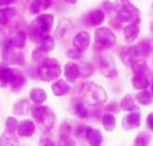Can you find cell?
Segmentation results:
<instances>
[{"label": "cell", "instance_id": "2", "mask_svg": "<svg viewBox=\"0 0 153 146\" xmlns=\"http://www.w3.org/2000/svg\"><path fill=\"white\" fill-rule=\"evenodd\" d=\"M82 96L84 102L91 106H97L106 102L108 99V95L105 90L93 83H87L83 84L82 90Z\"/></svg>", "mask_w": 153, "mask_h": 146}, {"label": "cell", "instance_id": "44", "mask_svg": "<svg viewBox=\"0 0 153 146\" xmlns=\"http://www.w3.org/2000/svg\"><path fill=\"white\" fill-rule=\"evenodd\" d=\"M65 1L68 4H75L77 2V0H65Z\"/></svg>", "mask_w": 153, "mask_h": 146}, {"label": "cell", "instance_id": "15", "mask_svg": "<svg viewBox=\"0 0 153 146\" xmlns=\"http://www.w3.org/2000/svg\"><path fill=\"white\" fill-rule=\"evenodd\" d=\"M105 20L104 13L100 9H95L91 11L87 15V22L91 26H99Z\"/></svg>", "mask_w": 153, "mask_h": 146}, {"label": "cell", "instance_id": "20", "mask_svg": "<svg viewBox=\"0 0 153 146\" xmlns=\"http://www.w3.org/2000/svg\"><path fill=\"white\" fill-rule=\"evenodd\" d=\"M52 91L56 96H64L70 92L69 84L64 80H59L52 85Z\"/></svg>", "mask_w": 153, "mask_h": 146}, {"label": "cell", "instance_id": "9", "mask_svg": "<svg viewBox=\"0 0 153 146\" xmlns=\"http://www.w3.org/2000/svg\"><path fill=\"white\" fill-rule=\"evenodd\" d=\"M141 124V115L137 112L127 114L122 120V127L125 130L129 131L137 128Z\"/></svg>", "mask_w": 153, "mask_h": 146}, {"label": "cell", "instance_id": "22", "mask_svg": "<svg viewBox=\"0 0 153 146\" xmlns=\"http://www.w3.org/2000/svg\"><path fill=\"white\" fill-rule=\"evenodd\" d=\"M30 104L28 100H22L15 102L13 106V113L16 115H26L30 110Z\"/></svg>", "mask_w": 153, "mask_h": 146}, {"label": "cell", "instance_id": "10", "mask_svg": "<svg viewBox=\"0 0 153 146\" xmlns=\"http://www.w3.org/2000/svg\"><path fill=\"white\" fill-rule=\"evenodd\" d=\"M90 42H91L90 34L86 31H82L74 37L73 44L74 48H76L81 52H83L88 48Z\"/></svg>", "mask_w": 153, "mask_h": 146}, {"label": "cell", "instance_id": "26", "mask_svg": "<svg viewBox=\"0 0 153 146\" xmlns=\"http://www.w3.org/2000/svg\"><path fill=\"white\" fill-rule=\"evenodd\" d=\"M132 83H133V86L134 87V89H136V90L146 89L150 84L148 78L144 74L135 75L132 80Z\"/></svg>", "mask_w": 153, "mask_h": 146}, {"label": "cell", "instance_id": "28", "mask_svg": "<svg viewBox=\"0 0 153 146\" xmlns=\"http://www.w3.org/2000/svg\"><path fill=\"white\" fill-rule=\"evenodd\" d=\"M16 14V9L13 7H6L0 9V23L6 24Z\"/></svg>", "mask_w": 153, "mask_h": 146}, {"label": "cell", "instance_id": "17", "mask_svg": "<svg viewBox=\"0 0 153 146\" xmlns=\"http://www.w3.org/2000/svg\"><path fill=\"white\" fill-rule=\"evenodd\" d=\"M139 31H140V28L138 27L137 23H131L126 26L124 29V35L126 40L128 43L134 42L138 37Z\"/></svg>", "mask_w": 153, "mask_h": 146}, {"label": "cell", "instance_id": "19", "mask_svg": "<svg viewBox=\"0 0 153 146\" xmlns=\"http://www.w3.org/2000/svg\"><path fill=\"white\" fill-rule=\"evenodd\" d=\"M54 47H55V41H54L53 38L50 37L49 35H47V36L41 38V40L39 43L37 50H39V52H42V53H48V52L52 51Z\"/></svg>", "mask_w": 153, "mask_h": 146}, {"label": "cell", "instance_id": "3", "mask_svg": "<svg viewBox=\"0 0 153 146\" xmlns=\"http://www.w3.org/2000/svg\"><path fill=\"white\" fill-rule=\"evenodd\" d=\"M54 23V17L52 14H41L34 19L30 26L29 31L31 36L37 38H43L48 35Z\"/></svg>", "mask_w": 153, "mask_h": 146}, {"label": "cell", "instance_id": "33", "mask_svg": "<svg viewBox=\"0 0 153 146\" xmlns=\"http://www.w3.org/2000/svg\"><path fill=\"white\" fill-rule=\"evenodd\" d=\"M132 68H133V71H134L135 75L144 74V72L147 69V65H146L145 60L138 59V60L134 61L132 65Z\"/></svg>", "mask_w": 153, "mask_h": 146}, {"label": "cell", "instance_id": "42", "mask_svg": "<svg viewBox=\"0 0 153 146\" xmlns=\"http://www.w3.org/2000/svg\"><path fill=\"white\" fill-rule=\"evenodd\" d=\"M146 123H147L148 127H149L151 130H153V113H151V114L148 116L147 120H146Z\"/></svg>", "mask_w": 153, "mask_h": 146}, {"label": "cell", "instance_id": "45", "mask_svg": "<svg viewBox=\"0 0 153 146\" xmlns=\"http://www.w3.org/2000/svg\"><path fill=\"white\" fill-rule=\"evenodd\" d=\"M152 94H153V84H152Z\"/></svg>", "mask_w": 153, "mask_h": 146}, {"label": "cell", "instance_id": "38", "mask_svg": "<svg viewBox=\"0 0 153 146\" xmlns=\"http://www.w3.org/2000/svg\"><path fill=\"white\" fill-rule=\"evenodd\" d=\"M67 57L72 59H79L82 57V52L77 50L76 48H71L67 52Z\"/></svg>", "mask_w": 153, "mask_h": 146}, {"label": "cell", "instance_id": "25", "mask_svg": "<svg viewBox=\"0 0 153 146\" xmlns=\"http://www.w3.org/2000/svg\"><path fill=\"white\" fill-rule=\"evenodd\" d=\"M26 39H27V34L26 32L22 31L17 32L13 36V38L10 40V43L15 48H22L26 43Z\"/></svg>", "mask_w": 153, "mask_h": 146}, {"label": "cell", "instance_id": "41", "mask_svg": "<svg viewBox=\"0 0 153 146\" xmlns=\"http://www.w3.org/2000/svg\"><path fill=\"white\" fill-rule=\"evenodd\" d=\"M107 110L112 111V112H118L119 111V108L117 106V104L116 102H112L110 103V105L107 108Z\"/></svg>", "mask_w": 153, "mask_h": 146}, {"label": "cell", "instance_id": "4", "mask_svg": "<svg viewBox=\"0 0 153 146\" xmlns=\"http://www.w3.org/2000/svg\"><path fill=\"white\" fill-rule=\"evenodd\" d=\"M61 74V66L57 60L54 58H48L44 60L39 69L38 75L44 82H51Z\"/></svg>", "mask_w": 153, "mask_h": 146}, {"label": "cell", "instance_id": "11", "mask_svg": "<svg viewBox=\"0 0 153 146\" xmlns=\"http://www.w3.org/2000/svg\"><path fill=\"white\" fill-rule=\"evenodd\" d=\"M4 57L6 59V62H9L12 65H20V66L24 65V59L20 53L13 51V47L11 45L10 42H9V46H7L4 48Z\"/></svg>", "mask_w": 153, "mask_h": 146}, {"label": "cell", "instance_id": "36", "mask_svg": "<svg viewBox=\"0 0 153 146\" xmlns=\"http://www.w3.org/2000/svg\"><path fill=\"white\" fill-rule=\"evenodd\" d=\"M24 83H25V78L21 73H19L14 82L11 84V88L13 92H17L24 85Z\"/></svg>", "mask_w": 153, "mask_h": 146}, {"label": "cell", "instance_id": "35", "mask_svg": "<svg viewBox=\"0 0 153 146\" xmlns=\"http://www.w3.org/2000/svg\"><path fill=\"white\" fill-rule=\"evenodd\" d=\"M79 71H80V75H82V77H89L94 73V68L91 64L84 63L79 67Z\"/></svg>", "mask_w": 153, "mask_h": 146}, {"label": "cell", "instance_id": "31", "mask_svg": "<svg viewBox=\"0 0 153 146\" xmlns=\"http://www.w3.org/2000/svg\"><path fill=\"white\" fill-rule=\"evenodd\" d=\"M102 125L106 131L111 132L116 127V118L112 114H106L102 118Z\"/></svg>", "mask_w": 153, "mask_h": 146}, {"label": "cell", "instance_id": "27", "mask_svg": "<svg viewBox=\"0 0 153 146\" xmlns=\"http://www.w3.org/2000/svg\"><path fill=\"white\" fill-rule=\"evenodd\" d=\"M135 99L143 106H150L153 102L152 95L151 94L150 92H148L146 90H143V91L140 92L139 93H137L135 96Z\"/></svg>", "mask_w": 153, "mask_h": 146}, {"label": "cell", "instance_id": "6", "mask_svg": "<svg viewBox=\"0 0 153 146\" xmlns=\"http://www.w3.org/2000/svg\"><path fill=\"white\" fill-rule=\"evenodd\" d=\"M95 42L101 45L104 48H111L116 43V36L113 33V31L107 28V27H101L95 31V37H94Z\"/></svg>", "mask_w": 153, "mask_h": 146}, {"label": "cell", "instance_id": "32", "mask_svg": "<svg viewBox=\"0 0 153 146\" xmlns=\"http://www.w3.org/2000/svg\"><path fill=\"white\" fill-rule=\"evenodd\" d=\"M152 136L149 133L142 132L140 133L134 141V146H148L151 143Z\"/></svg>", "mask_w": 153, "mask_h": 146}, {"label": "cell", "instance_id": "5", "mask_svg": "<svg viewBox=\"0 0 153 146\" xmlns=\"http://www.w3.org/2000/svg\"><path fill=\"white\" fill-rule=\"evenodd\" d=\"M32 116L36 122L45 129L52 128L55 122V115L54 113L46 106H39L34 109L32 111Z\"/></svg>", "mask_w": 153, "mask_h": 146}, {"label": "cell", "instance_id": "23", "mask_svg": "<svg viewBox=\"0 0 153 146\" xmlns=\"http://www.w3.org/2000/svg\"><path fill=\"white\" fill-rule=\"evenodd\" d=\"M120 107L123 110L126 111H134L140 110L139 107L134 103L133 97L129 94L122 99V101H120Z\"/></svg>", "mask_w": 153, "mask_h": 146}, {"label": "cell", "instance_id": "29", "mask_svg": "<svg viewBox=\"0 0 153 146\" xmlns=\"http://www.w3.org/2000/svg\"><path fill=\"white\" fill-rule=\"evenodd\" d=\"M136 57H147L151 51V46L148 42L142 41L134 47Z\"/></svg>", "mask_w": 153, "mask_h": 146}, {"label": "cell", "instance_id": "39", "mask_svg": "<svg viewBox=\"0 0 153 146\" xmlns=\"http://www.w3.org/2000/svg\"><path fill=\"white\" fill-rule=\"evenodd\" d=\"M102 5H103L104 10H105L106 12H108V13L112 12V11L115 10V6H113V5L111 4V3L108 2V1H105V2L102 4Z\"/></svg>", "mask_w": 153, "mask_h": 146}, {"label": "cell", "instance_id": "21", "mask_svg": "<svg viewBox=\"0 0 153 146\" xmlns=\"http://www.w3.org/2000/svg\"><path fill=\"white\" fill-rule=\"evenodd\" d=\"M47 93L43 89L40 88H34L30 92V100L36 104H41L47 100Z\"/></svg>", "mask_w": 153, "mask_h": 146}, {"label": "cell", "instance_id": "13", "mask_svg": "<svg viewBox=\"0 0 153 146\" xmlns=\"http://www.w3.org/2000/svg\"><path fill=\"white\" fill-rule=\"evenodd\" d=\"M18 135L22 137H29L31 136L35 132V125L32 121L24 119L22 120L17 127Z\"/></svg>", "mask_w": 153, "mask_h": 146}, {"label": "cell", "instance_id": "37", "mask_svg": "<svg viewBox=\"0 0 153 146\" xmlns=\"http://www.w3.org/2000/svg\"><path fill=\"white\" fill-rule=\"evenodd\" d=\"M18 127V121L14 118H8L5 120V129L8 132H14L15 129Z\"/></svg>", "mask_w": 153, "mask_h": 146}, {"label": "cell", "instance_id": "43", "mask_svg": "<svg viewBox=\"0 0 153 146\" xmlns=\"http://www.w3.org/2000/svg\"><path fill=\"white\" fill-rule=\"evenodd\" d=\"M14 0H0V6L2 5H8L12 4Z\"/></svg>", "mask_w": 153, "mask_h": 146}, {"label": "cell", "instance_id": "34", "mask_svg": "<svg viewBox=\"0 0 153 146\" xmlns=\"http://www.w3.org/2000/svg\"><path fill=\"white\" fill-rule=\"evenodd\" d=\"M74 113L81 118H85L88 116V110L84 104L81 101H77L74 106Z\"/></svg>", "mask_w": 153, "mask_h": 146}, {"label": "cell", "instance_id": "24", "mask_svg": "<svg viewBox=\"0 0 153 146\" xmlns=\"http://www.w3.org/2000/svg\"><path fill=\"white\" fill-rule=\"evenodd\" d=\"M0 146H19V143L13 132L6 131L0 138Z\"/></svg>", "mask_w": 153, "mask_h": 146}, {"label": "cell", "instance_id": "14", "mask_svg": "<svg viewBox=\"0 0 153 146\" xmlns=\"http://www.w3.org/2000/svg\"><path fill=\"white\" fill-rule=\"evenodd\" d=\"M79 75V66L75 63L69 62L65 66V76L70 83H74Z\"/></svg>", "mask_w": 153, "mask_h": 146}, {"label": "cell", "instance_id": "40", "mask_svg": "<svg viewBox=\"0 0 153 146\" xmlns=\"http://www.w3.org/2000/svg\"><path fill=\"white\" fill-rule=\"evenodd\" d=\"M39 146H55V144L49 139L43 138V139H40L39 143Z\"/></svg>", "mask_w": 153, "mask_h": 146}, {"label": "cell", "instance_id": "12", "mask_svg": "<svg viewBox=\"0 0 153 146\" xmlns=\"http://www.w3.org/2000/svg\"><path fill=\"white\" fill-rule=\"evenodd\" d=\"M85 137L91 146H100L102 143V135L99 129L87 127L85 130Z\"/></svg>", "mask_w": 153, "mask_h": 146}, {"label": "cell", "instance_id": "30", "mask_svg": "<svg viewBox=\"0 0 153 146\" xmlns=\"http://www.w3.org/2000/svg\"><path fill=\"white\" fill-rule=\"evenodd\" d=\"M135 52L134 49V47H128L123 49V51L120 54V57L122 61L126 65H129L133 62L134 58L135 57Z\"/></svg>", "mask_w": 153, "mask_h": 146}, {"label": "cell", "instance_id": "8", "mask_svg": "<svg viewBox=\"0 0 153 146\" xmlns=\"http://www.w3.org/2000/svg\"><path fill=\"white\" fill-rule=\"evenodd\" d=\"M20 72L18 70H14L8 67H4L0 69V87L4 88L8 84H12L16 79L18 74Z\"/></svg>", "mask_w": 153, "mask_h": 146}, {"label": "cell", "instance_id": "1", "mask_svg": "<svg viewBox=\"0 0 153 146\" xmlns=\"http://www.w3.org/2000/svg\"><path fill=\"white\" fill-rule=\"evenodd\" d=\"M115 11L117 12V19L123 22L138 23L140 21L139 10L128 0H116Z\"/></svg>", "mask_w": 153, "mask_h": 146}, {"label": "cell", "instance_id": "7", "mask_svg": "<svg viewBox=\"0 0 153 146\" xmlns=\"http://www.w3.org/2000/svg\"><path fill=\"white\" fill-rule=\"evenodd\" d=\"M98 65L100 73L108 78H113L116 77L117 74L115 64L113 62V59L107 55H102L99 57L98 59Z\"/></svg>", "mask_w": 153, "mask_h": 146}, {"label": "cell", "instance_id": "18", "mask_svg": "<svg viewBox=\"0 0 153 146\" xmlns=\"http://www.w3.org/2000/svg\"><path fill=\"white\" fill-rule=\"evenodd\" d=\"M73 31H74L73 23L69 20L65 19L59 22V24L56 28V35H58L59 38H64L65 36H66L68 33H70Z\"/></svg>", "mask_w": 153, "mask_h": 146}, {"label": "cell", "instance_id": "16", "mask_svg": "<svg viewBox=\"0 0 153 146\" xmlns=\"http://www.w3.org/2000/svg\"><path fill=\"white\" fill-rule=\"evenodd\" d=\"M51 4V0H32V2L30 4V11L33 14L40 13L48 9Z\"/></svg>", "mask_w": 153, "mask_h": 146}]
</instances>
